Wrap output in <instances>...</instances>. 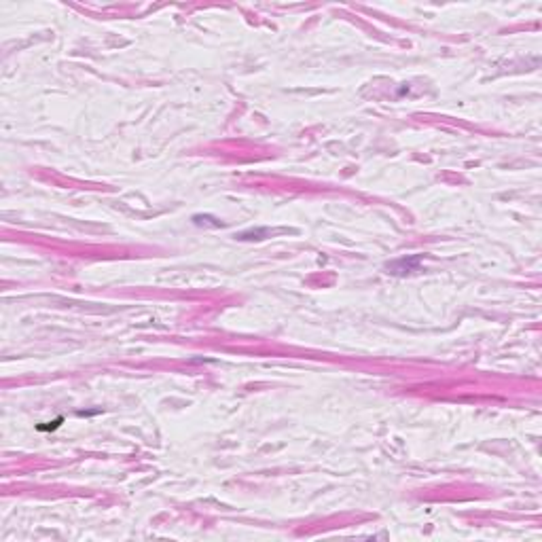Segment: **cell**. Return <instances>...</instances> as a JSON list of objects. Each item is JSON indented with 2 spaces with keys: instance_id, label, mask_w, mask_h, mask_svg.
<instances>
[{
  "instance_id": "cell-1",
  "label": "cell",
  "mask_w": 542,
  "mask_h": 542,
  "mask_svg": "<svg viewBox=\"0 0 542 542\" xmlns=\"http://www.w3.org/2000/svg\"><path fill=\"white\" fill-rule=\"evenodd\" d=\"M419 263H422V256H419V254H415V256H403V258H396V260H392V263H388L386 269L392 275H407V273L417 271Z\"/></svg>"
},
{
  "instance_id": "cell-2",
  "label": "cell",
  "mask_w": 542,
  "mask_h": 542,
  "mask_svg": "<svg viewBox=\"0 0 542 542\" xmlns=\"http://www.w3.org/2000/svg\"><path fill=\"white\" fill-rule=\"evenodd\" d=\"M275 231L271 229H248V231H241V233H235V239H265L267 235H273Z\"/></svg>"
},
{
  "instance_id": "cell-3",
  "label": "cell",
  "mask_w": 542,
  "mask_h": 542,
  "mask_svg": "<svg viewBox=\"0 0 542 542\" xmlns=\"http://www.w3.org/2000/svg\"><path fill=\"white\" fill-rule=\"evenodd\" d=\"M193 222H195L197 227H203V225H205V227H222V222H220L218 218L208 216V214H203V216H201V214H195V216H193Z\"/></svg>"
}]
</instances>
